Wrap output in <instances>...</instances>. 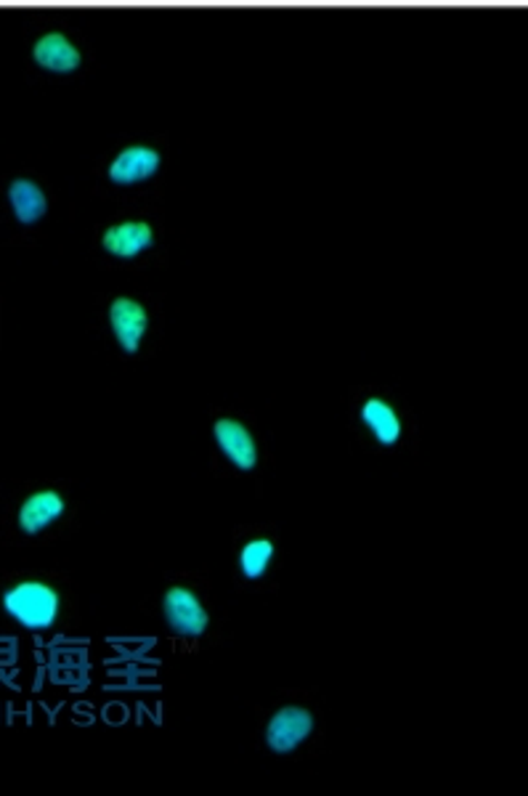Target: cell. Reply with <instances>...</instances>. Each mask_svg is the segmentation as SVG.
Returning <instances> with one entry per match:
<instances>
[{
  "label": "cell",
  "instance_id": "cell-6",
  "mask_svg": "<svg viewBox=\"0 0 528 796\" xmlns=\"http://www.w3.org/2000/svg\"><path fill=\"white\" fill-rule=\"evenodd\" d=\"M109 327H113L125 353H136L149 330L147 308L134 297H115L113 306H109Z\"/></svg>",
  "mask_w": 528,
  "mask_h": 796
},
{
  "label": "cell",
  "instance_id": "cell-12",
  "mask_svg": "<svg viewBox=\"0 0 528 796\" xmlns=\"http://www.w3.org/2000/svg\"><path fill=\"white\" fill-rule=\"evenodd\" d=\"M274 560V544L268 539H250L239 552V569L247 579H261Z\"/></svg>",
  "mask_w": 528,
  "mask_h": 796
},
{
  "label": "cell",
  "instance_id": "cell-5",
  "mask_svg": "<svg viewBox=\"0 0 528 796\" xmlns=\"http://www.w3.org/2000/svg\"><path fill=\"white\" fill-rule=\"evenodd\" d=\"M101 247L117 261H134L155 247V228L147 220H120L101 234Z\"/></svg>",
  "mask_w": 528,
  "mask_h": 796
},
{
  "label": "cell",
  "instance_id": "cell-8",
  "mask_svg": "<svg viewBox=\"0 0 528 796\" xmlns=\"http://www.w3.org/2000/svg\"><path fill=\"white\" fill-rule=\"evenodd\" d=\"M213 439L226 460L232 462L234 468H239L242 473H247V470L258 465V446H255L253 433H250L242 422L221 417L213 425Z\"/></svg>",
  "mask_w": 528,
  "mask_h": 796
},
{
  "label": "cell",
  "instance_id": "cell-1",
  "mask_svg": "<svg viewBox=\"0 0 528 796\" xmlns=\"http://www.w3.org/2000/svg\"><path fill=\"white\" fill-rule=\"evenodd\" d=\"M3 608L13 621L27 629L53 627L59 616V594L43 581H22L3 594Z\"/></svg>",
  "mask_w": 528,
  "mask_h": 796
},
{
  "label": "cell",
  "instance_id": "cell-9",
  "mask_svg": "<svg viewBox=\"0 0 528 796\" xmlns=\"http://www.w3.org/2000/svg\"><path fill=\"white\" fill-rule=\"evenodd\" d=\"M9 205L13 218L22 226H32L38 220L46 218L48 213V197L43 186L32 178H13L9 184Z\"/></svg>",
  "mask_w": 528,
  "mask_h": 796
},
{
  "label": "cell",
  "instance_id": "cell-2",
  "mask_svg": "<svg viewBox=\"0 0 528 796\" xmlns=\"http://www.w3.org/2000/svg\"><path fill=\"white\" fill-rule=\"evenodd\" d=\"M163 168V155L149 144H130L113 157L107 178L115 186H138L155 178Z\"/></svg>",
  "mask_w": 528,
  "mask_h": 796
},
{
  "label": "cell",
  "instance_id": "cell-10",
  "mask_svg": "<svg viewBox=\"0 0 528 796\" xmlns=\"http://www.w3.org/2000/svg\"><path fill=\"white\" fill-rule=\"evenodd\" d=\"M61 515H65V500L57 491H38L19 510V529L30 537L40 534L53 521H59Z\"/></svg>",
  "mask_w": 528,
  "mask_h": 796
},
{
  "label": "cell",
  "instance_id": "cell-4",
  "mask_svg": "<svg viewBox=\"0 0 528 796\" xmlns=\"http://www.w3.org/2000/svg\"><path fill=\"white\" fill-rule=\"evenodd\" d=\"M314 730V717L303 706H284L271 717L266 728V744L274 754H290Z\"/></svg>",
  "mask_w": 528,
  "mask_h": 796
},
{
  "label": "cell",
  "instance_id": "cell-7",
  "mask_svg": "<svg viewBox=\"0 0 528 796\" xmlns=\"http://www.w3.org/2000/svg\"><path fill=\"white\" fill-rule=\"evenodd\" d=\"M32 61L43 69V72L72 75L82 67V53L65 32H46L35 40Z\"/></svg>",
  "mask_w": 528,
  "mask_h": 796
},
{
  "label": "cell",
  "instance_id": "cell-11",
  "mask_svg": "<svg viewBox=\"0 0 528 796\" xmlns=\"http://www.w3.org/2000/svg\"><path fill=\"white\" fill-rule=\"evenodd\" d=\"M361 422L370 428L380 446H393L401 439V420L385 399H366L361 406Z\"/></svg>",
  "mask_w": 528,
  "mask_h": 796
},
{
  "label": "cell",
  "instance_id": "cell-3",
  "mask_svg": "<svg viewBox=\"0 0 528 796\" xmlns=\"http://www.w3.org/2000/svg\"><path fill=\"white\" fill-rule=\"evenodd\" d=\"M165 621L180 637H199L207 629V611L189 587H170L163 600Z\"/></svg>",
  "mask_w": 528,
  "mask_h": 796
}]
</instances>
